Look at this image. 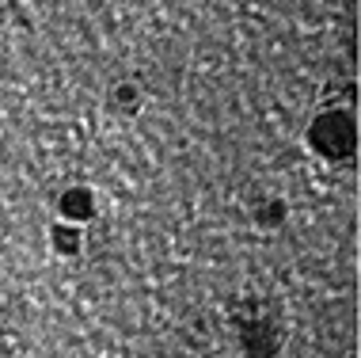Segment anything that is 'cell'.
<instances>
[{"instance_id": "5b68a950", "label": "cell", "mask_w": 361, "mask_h": 358, "mask_svg": "<svg viewBox=\"0 0 361 358\" xmlns=\"http://www.w3.org/2000/svg\"><path fill=\"white\" fill-rule=\"evenodd\" d=\"M262 210H267V214H259L255 221H259V225H278V221L281 217H286V202H267V206H262Z\"/></svg>"}, {"instance_id": "3957f363", "label": "cell", "mask_w": 361, "mask_h": 358, "mask_svg": "<svg viewBox=\"0 0 361 358\" xmlns=\"http://www.w3.org/2000/svg\"><path fill=\"white\" fill-rule=\"evenodd\" d=\"M54 251H61V256H73V251H80V233H76L73 225H54Z\"/></svg>"}, {"instance_id": "6da1fadb", "label": "cell", "mask_w": 361, "mask_h": 358, "mask_svg": "<svg viewBox=\"0 0 361 358\" xmlns=\"http://www.w3.org/2000/svg\"><path fill=\"white\" fill-rule=\"evenodd\" d=\"M308 141H312V149H316L319 157H327V160H346L350 153H354V141H357L354 119H350L346 111L319 114V119L312 122V130H308Z\"/></svg>"}, {"instance_id": "277c9868", "label": "cell", "mask_w": 361, "mask_h": 358, "mask_svg": "<svg viewBox=\"0 0 361 358\" xmlns=\"http://www.w3.org/2000/svg\"><path fill=\"white\" fill-rule=\"evenodd\" d=\"M114 107L126 111V114H137V107H141L137 84H118V88H114Z\"/></svg>"}, {"instance_id": "7a4b0ae2", "label": "cell", "mask_w": 361, "mask_h": 358, "mask_svg": "<svg viewBox=\"0 0 361 358\" xmlns=\"http://www.w3.org/2000/svg\"><path fill=\"white\" fill-rule=\"evenodd\" d=\"M61 214L69 217V221L92 217V214H95V198H92V191H84V187L65 191V195H61Z\"/></svg>"}]
</instances>
